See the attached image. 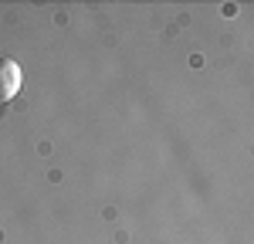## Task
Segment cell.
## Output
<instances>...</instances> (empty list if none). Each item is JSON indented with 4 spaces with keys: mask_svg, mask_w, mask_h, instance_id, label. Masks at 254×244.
<instances>
[{
    "mask_svg": "<svg viewBox=\"0 0 254 244\" xmlns=\"http://www.w3.org/2000/svg\"><path fill=\"white\" fill-rule=\"evenodd\" d=\"M20 81H24V75H20V64L14 58H0V102L3 99H14L20 92Z\"/></svg>",
    "mask_w": 254,
    "mask_h": 244,
    "instance_id": "obj_1",
    "label": "cell"
}]
</instances>
